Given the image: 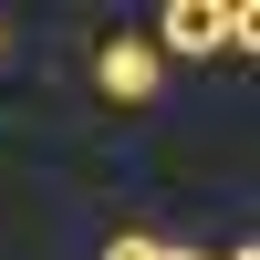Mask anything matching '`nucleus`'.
I'll return each mask as SVG.
<instances>
[{
	"mask_svg": "<svg viewBox=\"0 0 260 260\" xmlns=\"http://www.w3.org/2000/svg\"><path fill=\"white\" fill-rule=\"evenodd\" d=\"M167 260H208V250H167Z\"/></svg>",
	"mask_w": 260,
	"mask_h": 260,
	"instance_id": "4",
	"label": "nucleus"
},
{
	"mask_svg": "<svg viewBox=\"0 0 260 260\" xmlns=\"http://www.w3.org/2000/svg\"><path fill=\"white\" fill-rule=\"evenodd\" d=\"M104 260H167V240H146V229H115V240H104Z\"/></svg>",
	"mask_w": 260,
	"mask_h": 260,
	"instance_id": "3",
	"label": "nucleus"
},
{
	"mask_svg": "<svg viewBox=\"0 0 260 260\" xmlns=\"http://www.w3.org/2000/svg\"><path fill=\"white\" fill-rule=\"evenodd\" d=\"M146 42H156V62L167 52H229V11H219V0H167Z\"/></svg>",
	"mask_w": 260,
	"mask_h": 260,
	"instance_id": "2",
	"label": "nucleus"
},
{
	"mask_svg": "<svg viewBox=\"0 0 260 260\" xmlns=\"http://www.w3.org/2000/svg\"><path fill=\"white\" fill-rule=\"evenodd\" d=\"M0 52H11V21H0Z\"/></svg>",
	"mask_w": 260,
	"mask_h": 260,
	"instance_id": "5",
	"label": "nucleus"
},
{
	"mask_svg": "<svg viewBox=\"0 0 260 260\" xmlns=\"http://www.w3.org/2000/svg\"><path fill=\"white\" fill-rule=\"evenodd\" d=\"M156 73H167V62H156L146 31H115V42L94 52V94H104V104H156Z\"/></svg>",
	"mask_w": 260,
	"mask_h": 260,
	"instance_id": "1",
	"label": "nucleus"
}]
</instances>
